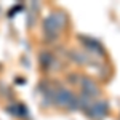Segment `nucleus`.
I'll list each match as a JSON object with an SVG mask.
<instances>
[{
  "label": "nucleus",
  "instance_id": "obj_1",
  "mask_svg": "<svg viewBox=\"0 0 120 120\" xmlns=\"http://www.w3.org/2000/svg\"><path fill=\"white\" fill-rule=\"evenodd\" d=\"M67 18H66L64 13L61 11H53L50 13L43 21V32L48 38H56L59 35V32L64 29Z\"/></svg>",
  "mask_w": 120,
  "mask_h": 120
},
{
  "label": "nucleus",
  "instance_id": "obj_2",
  "mask_svg": "<svg viewBox=\"0 0 120 120\" xmlns=\"http://www.w3.org/2000/svg\"><path fill=\"white\" fill-rule=\"evenodd\" d=\"M53 102H56L59 107H66V109H79V99L74 96V93L66 90V88H59L55 91V98Z\"/></svg>",
  "mask_w": 120,
  "mask_h": 120
},
{
  "label": "nucleus",
  "instance_id": "obj_3",
  "mask_svg": "<svg viewBox=\"0 0 120 120\" xmlns=\"http://www.w3.org/2000/svg\"><path fill=\"white\" fill-rule=\"evenodd\" d=\"M80 86H82V93L83 96H86V98H98L99 94H101V90H99V86H98V83L94 82L93 79L90 77H82L80 79Z\"/></svg>",
  "mask_w": 120,
  "mask_h": 120
},
{
  "label": "nucleus",
  "instance_id": "obj_4",
  "mask_svg": "<svg viewBox=\"0 0 120 120\" xmlns=\"http://www.w3.org/2000/svg\"><path fill=\"white\" fill-rule=\"evenodd\" d=\"M107 111H109V106H107V102H93L91 106L86 109V114L91 117V119L94 120H101L106 114H107Z\"/></svg>",
  "mask_w": 120,
  "mask_h": 120
},
{
  "label": "nucleus",
  "instance_id": "obj_5",
  "mask_svg": "<svg viewBox=\"0 0 120 120\" xmlns=\"http://www.w3.org/2000/svg\"><path fill=\"white\" fill-rule=\"evenodd\" d=\"M71 56L74 58L77 63H80V64H86V63L90 61V58L86 56V53H82V51H72Z\"/></svg>",
  "mask_w": 120,
  "mask_h": 120
},
{
  "label": "nucleus",
  "instance_id": "obj_6",
  "mask_svg": "<svg viewBox=\"0 0 120 120\" xmlns=\"http://www.w3.org/2000/svg\"><path fill=\"white\" fill-rule=\"evenodd\" d=\"M53 55L51 53H48V51H43L42 55H40V63L45 66V67H50V66L53 64Z\"/></svg>",
  "mask_w": 120,
  "mask_h": 120
}]
</instances>
